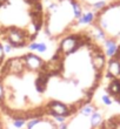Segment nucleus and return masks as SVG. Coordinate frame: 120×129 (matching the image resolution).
Instances as JSON below:
<instances>
[{"label": "nucleus", "mask_w": 120, "mask_h": 129, "mask_svg": "<svg viewBox=\"0 0 120 129\" xmlns=\"http://www.w3.org/2000/svg\"><path fill=\"white\" fill-rule=\"evenodd\" d=\"M110 51L88 26L57 42L45 62L50 115L65 120L94 102L103 88Z\"/></svg>", "instance_id": "obj_1"}, {"label": "nucleus", "mask_w": 120, "mask_h": 129, "mask_svg": "<svg viewBox=\"0 0 120 129\" xmlns=\"http://www.w3.org/2000/svg\"><path fill=\"white\" fill-rule=\"evenodd\" d=\"M45 62L42 53L31 49L7 56L0 67V112L14 127L50 115Z\"/></svg>", "instance_id": "obj_2"}, {"label": "nucleus", "mask_w": 120, "mask_h": 129, "mask_svg": "<svg viewBox=\"0 0 120 129\" xmlns=\"http://www.w3.org/2000/svg\"><path fill=\"white\" fill-rule=\"evenodd\" d=\"M42 27V0H0V42L6 51L34 49Z\"/></svg>", "instance_id": "obj_3"}, {"label": "nucleus", "mask_w": 120, "mask_h": 129, "mask_svg": "<svg viewBox=\"0 0 120 129\" xmlns=\"http://www.w3.org/2000/svg\"><path fill=\"white\" fill-rule=\"evenodd\" d=\"M87 13L80 0H47L44 3V27L39 44H57L81 28Z\"/></svg>", "instance_id": "obj_4"}, {"label": "nucleus", "mask_w": 120, "mask_h": 129, "mask_svg": "<svg viewBox=\"0 0 120 129\" xmlns=\"http://www.w3.org/2000/svg\"><path fill=\"white\" fill-rule=\"evenodd\" d=\"M88 26L97 37L112 51L120 44V0H108L86 15Z\"/></svg>", "instance_id": "obj_5"}, {"label": "nucleus", "mask_w": 120, "mask_h": 129, "mask_svg": "<svg viewBox=\"0 0 120 129\" xmlns=\"http://www.w3.org/2000/svg\"><path fill=\"white\" fill-rule=\"evenodd\" d=\"M103 89V101L120 108V44L110 51Z\"/></svg>", "instance_id": "obj_6"}, {"label": "nucleus", "mask_w": 120, "mask_h": 129, "mask_svg": "<svg viewBox=\"0 0 120 129\" xmlns=\"http://www.w3.org/2000/svg\"><path fill=\"white\" fill-rule=\"evenodd\" d=\"M104 117V108L94 101L67 119L61 120V129H97Z\"/></svg>", "instance_id": "obj_7"}, {"label": "nucleus", "mask_w": 120, "mask_h": 129, "mask_svg": "<svg viewBox=\"0 0 120 129\" xmlns=\"http://www.w3.org/2000/svg\"><path fill=\"white\" fill-rule=\"evenodd\" d=\"M15 129H61V121L53 116H41L38 119L22 123L20 126L14 127Z\"/></svg>", "instance_id": "obj_8"}, {"label": "nucleus", "mask_w": 120, "mask_h": 129, "mask_svg": "<svg viewBox=\"0 0 120 129\" xmlns=\"http://www.w3.org/2000/svg\"><path fill=\"white\" fill-rule=\"evenodd\" d=\"M97 129H120V110L105 115Z\"/></svg>", "instance_id": "obj_9"}, {"label": "nucleus", "mask_w": 120, "mask_h": 129, "mask_svg": "<svg viewBox=\"0 0 120 129\" xmlns=\"http://www.w3.org/2000/svg\"><path fill=\"white\" fill-rule=\"evenodd\" d=\"M0 129H11V123L0 112Z\"/></svg>", "instance_id": "obj_10"}, {"label": "nucleus", "mask_w": 120, "mask_h": 129, "mask_svg": "<svg viewBox=\"0 0 120 129\" xmlns=\"http://www.w3.org/2000/svg\"><path fill=\"white\" fill-rule=\"evenodd\" d=\"M6 58H7V51L5 49L4 45L0 42V67H1V64L4 63V61H5Z\"/></svg>", "instance_id": "obj_11"}]
</instances>
